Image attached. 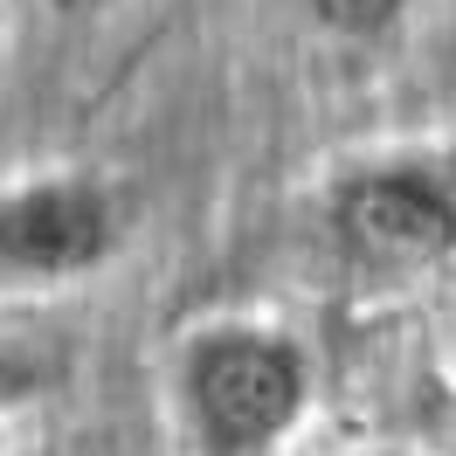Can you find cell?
<instances>
[{"instance_id": "cell-1", "label": "cell", "mask_w": 456, "mask_h": 456, "mask_svg": "<svg viewBox=\"0 0 456 456\" xmlns=\"http://www.w3.org/2000/svg\"><path fill=\"white\" fill-rule=\"evenodd\" d=\"M180 408L208 456H270L312 408V353L277 325H208L180 353Z\"/></svg>"}, {"instance_id": "cell-2", "label": "cell", "mask_w": 456, "mask_h": 456, "mask_svg": "<svg viewBox=\"0 0 456 456\" xmlns=\"http://www.w3.org/2000/svg\"><path fill=\"white\" fill-rule=\"evenodd\" d=\"M332 242L367 277H422L456 249V187L436 167L387 159L346 173L325 200Z\"/></svg>"}, {"instance_id": "cell-3", "label": "cell", "mask_w": 456, "mask_h": 456, "mask_svg": "<svg viewBox=\"0 0 456 456\" xmlns=\"http://www.w3.org/2000/svg\"><path fill=\"white\" fill-rule=\"evenodd\" d=\"M125 242V200L97 173H42L0 194V277H90Z\"/></svg>"}, {"instance_id": "cell-4", "label": "cell", "mask_w": 456, "mask_h": 456, "mask_svg": "<svg viewBox=\"0 0 456 456\" xmlns=\"http://www.w3.org/2000/svg\"><path fill=\"white\" fill-rule=\"evenodd\" d=\"M49 387H56V360H42L35 346H21V339L0 332V422L21 415V408H35Z\"/></svg>"}, {"instance_id": "cell-5", "label": "cell", "mask_w": 456, "mask_h": 456, "mask_svg": "<svg viewBox=\"0 0 456 456\" xmlns=\"http://www.w3.org/2000/svg\"><path fill=\"white\" fill-rule=\"evenodd\" d=\"M312 7L318 28L346 35V42H380V35L401 28V14H408V0H305Z\"/></svg>"}, {"instance_id": "cell-6", "label": "cell", "mask_w": 456, "mask_h": 456, "mask_svg": "<svg viewBox=\"0 0 456 456\" xmlns=\"http://www.w3.org/2000/svg\"><path fill=\"white\" fill-rule=\"evenodd\" d=\"M62 7H77V14H84V7H111V0H62Z\"/></svg>"}, {"instance_id": "cell-7", "label": "cell", "mask_w": 456, "mask_h": 456, "mask_svg": "<svg viewBox=\"0 0 456 456\" xmlns=\"http://www.w3.org/2000/svg\"><path fill=\"white\" fill-rule=\"evenodd\" d=\"M367 456H408V450H367Z\"/></svg>"}]
</instances>
